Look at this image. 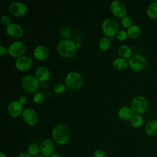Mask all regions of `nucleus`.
I'll list each match as a JSON object with an SVG mask.
<instances>
[{
  "label": "nucleus",
  "mask_w": 157,
  "mask_h": 157,
  "mask_svg": "<svg viewBox=\"0 0 157 157\" xmlns=\"http://www.w3.org/2000/svg\"><path fill=\"white\" fill-rule=\"evenodd\" d=\"M66 90V85L62 82L56 83L54 86V91L58 94H61Z\"/></svg>",
  "instance_id": "nucleus-27"
},
{
  "label": "nucleus",
  "mask_w": 157,
  "mask_h": 157,
  "mask_svg": "<svg viewBox=\"0 0 157 157\" xmlns=\"http://www.w3.org/2000/svg\"><path fill=\"white\" fill-rule=\"evenodd\" d=\"M57 51L61 56L71 58L75 55L77 52V47L73 41L64 39L58 44Z\"/></svg>",
  "instance_id": "nucleus-1"
},
{
  "label": "nucleus",
  "mask_w": 157,
  "mask_h": 157,
  "mask_svg": "<svg viewBox=\"0 0 157 157\" xmlns=\"http://www.w3.org/2000/svg\"><path fill=\"white\" fill-rule=\"evenodd\" d=\"M44 95L40 91L36 93L33 95V101L36 103H40L44 101Z\"/></svg>",
  "instance_id": "nucleus-29"
},
{
  "label": "nucleus",
  "mask_w": 157,
  "mask_h": 157,
  "mask_svg": "<svg viewBox=\"0 0 157 157\" xmlns=\"http://www.w3.org/2000/svg\"><path fill=\"white\" fill-rule=\"evenodd\" d=\"M146 134L149 136H155L157 134V120L151 119L148 121L145 126Z\"/></svg>",
  "instance_id": "nucleus-18"
},
{
  "label": "nucleus",
  "mask_w": 157,
  "mask_h": 157,
  "mask_svg": "<svg viewBox=\"0 0 157 157\" xmlns=\"http://www.w3.org/2000/svg\"><path fill=\"white\" fill-rule=\"evenodd\" d=\"M22 118L24 121L28 125H34L38 120L36 112L32 109H26L22 112Z\"/></svg>",
  "instance_id": "nucleus-12"
},
{
  "label": "nucleus",
  "mask_w": 157,
  "mask_h": 157,
  "mask_svg": "<svg viewBox=\"0 0 157 157\" xmlns=\"http://www.w3.org/2000/svg\"><path fill=\"white\" fill-rule=\"evenodd\" d=\"M116 36L118 40H124L127 38V36H128L127 31H126L124 29H120L117 33Z\"/></svg>",
  "instance_id": "nucleus-30"
},
{
  "label": "nucleus",
  "mask_w": 157,
  "mask_h": 157,
  "mask_svg": "<svg viewBox=\"0 0 157 157\" xmlns=\"http://www.w3.org/2000/svg\"><path fill=\"white\" fill-rule=\"evenodd\" d=\"M118 55L123 58H130L132 56V50L131 48L126 45H121L118 48Z\"/></svg>",
  "instance_id": "nucleus-20"
},
{
  "label": "nucleus",
  "mask_w": 157,
  "mask_h": 157,
  "mask_svg": "<svg viewBox=\"0 0 157 157\" xmlns=\"http://www.w3.org/2000/svg\"><path fill=\"white\" fill-rule=\"evenodd\" d=\"M18 102L20 103H21V104H25L26 102V96H20L19 98H18Z\"/></svg>",
  "instance_id": "nucleus-36"
},
{
  "label": "nucleus",
  "mask_w": 157,
  "mask_h": 157,
  "mask_svg": "<svg viewBox=\"0 0 157 157\" xmlns=\"http://www.w3.org/2000/svg\"><path fill=\"white\" fill-rule=\"evenodd\" d=\"M26 51L25 44L21 41H15L10 44L8 48L9 53L13 57L20 58Z\"/></svg>",
  "instance_id": "nucleus-8"
},
{
  "label": "nucleus",
  "mask_w": 157,
  "mask_h": 157,
  "mask_svg": "<svg viewBox=\"0 0 157 157\" xmlns=\"http://www.w3.org/2000/svg\"><path fill=\"white\" fill-rule=\"evenodd\" d=\"M52 137L58 144L64 145L70 139V132L64 125L57 124L52 130Z\"/></svg>",
  "instance_id": "nucleus-2"
},
{
  "label": "nucleus",
  "mask_w": 157,
  "mask_h": 157,
  "mask_svg": "<svg viewBox=\"0 0 157 157\" xmlns=\"http://www.w3.org/2000/svg\"><path fill=\"white\" fill-rule=\"evenodd\" d=\"M40 152V145L36 143L32 142L31 143L28 147V153H29L31 156H38L39 153Z\"/></svg>",
  "instance_id": "nucleus-25"
},
{
  "label": "nucleus",
  "mask_w": 157,
  "mask_h": 157,
  "mask_svg": "<svg viewBox=\"0 0 157 157\" xmlns=\"http://www.w3.org/2000/svg\"><path fill=\"white\" fill-rule=\"evenodd\" d=\"M119 117L124 120H128L131 118L133 115V110L131 108L128 106L121 107L118 112Z\"/></svg>",
  "instance_id": "nucleus-19"
},
{
  "label": "nucleus",
  "mask_w": 157,
  "mask_h": 157,
  "mask_svg": "<svg viewBox=\"0 0 157 157\" xmlns=\"http://www.w3.org/2000/svg\"><path fill=\"white\" fill-rule=\"evenodd\" d=\"M8 113L13 117H18L23 112V106L18 101H13L10 102L7 107Z\"/></svg>",
  "instance_id": "nucleus-15"
},
{
  "label": "nucleus",
  "mask_w": 157,
  "mask_h": 157,
  "mask_svg": "<svg viewBox=\"0 0 157 157\" xmlns=\"http://www.w3.org/2000/svg\"><path fill=\"white\" fill-rule=\"evenodd\" d=\"M17 157H32V156L29 153L21 152L18 155Z\"/></svg>",
  "instance_id": "nucleus-35"
},
{
  "label": "nucleus",
  "mask_w": 157,
  "mask_h": 157,
  "mask_svg": "<svg viewBox=\"0 0 157 157\" xmlns=\"http://www.w3.org/2000/svg\"><path fill=\"white\" fill-rule=\"evenodd\" d=\"M147 16L151 18H157V1H154L150 3L147 8Z\"/></svg>",
  "instance_id": "nucleus-22"
},
{
  "label": "nucleus",
  "mask_w": 157,
  "mask_h": 157,
  "mask_svg": "<svg viewBox=\"0 0 157 157\" xmlns=\"http://www.w3.org/2000/svg\"><path fill=\"white\" fill-rule=\"evenodd\" d=\"M36 77L39 81H46L50 77V71L45 66H39L36 70Z\"/></svg>",
  "instance_id": "nucleus-17"
},
{
  "label": "nucleus",
  "mask_w": 157,
  "mask_h": 157,
  "mask_svg": "<svg viewBox=\"0 0 157 157\" xmlns=\"http://www.w3.org/2000/svg\"><path fill=\"white\" fill-rule=\"evenodd\" d=\"M1 22L4 25H6L7 26L9 25L11 23L10 18L8 15H3L1 18Z\"/></svg>",
  "instance_id": "nucleus-31"
},
{
  "label": "nucleus",
  "mask_w": 157,
  "mask_h": 157,
  "mask_svg": "<svg viewBox=\"0 0 157 157\" xmlns=\"http://www.w3.org/2000/svg\"><path fill=\"white\" fill-rule=\"evenodd\" d=\"M61 34H64V37H69L71 36V31L68 28H63L61 31Z\"/></svg>",
  "instance_id": "nucleus-33"
},
{
  "label": "nucleus",
  "mask_w": 157,
  "mask_h": 157,
  "mask_svg": "<svg viewBox=\"0 0 157 157\" xmlns=\"http://www.w3.org/2000/svg\"><path fill=\"white\" fill-rule=\"evenodd\" d=\"M9 11L17 17H21L24 15L26 12V6L20 2H13L9 7Z\"/></svg>",
  "instance_id": "nucleus-13"
},
{
  "label": "nucleus",
  "mask_w": 157,
  "mask_h": 157,
  "mask_svg": "<svg viewBox=\"0 0 157 157\" xmlns=\"http://www.w3.org/2000/svg\"><path fill=\"white\" fill-rule=\"evenodd\" d=\"M7 52H8V49H7L6 47H5L3 45L0 46V55L1 56H4V55H6V53Z\"/></svg>",
  "instance_id": "nucleus-34"
},
{
  "label": "nucleus",
  "mask_w": 157,
  "mask_h": 157,
  "mask_svg": "<svg viewBox=\"0 0 157 157\" xmlns=\"http://www.w3.org/2000/svg\"><path fill=\"white\" fill-rule=\"evenodd\" d=\"M128 65L129 64L126 59L121 57L117 58L113 61V66L115 69L118 70L124 69L128 67Z\"/></svg>",
  "instance_id": "nucleus-23"
},
{
  "label": "nucleus",
  "mask_w": 157,
  "mask_h": 157,
  "mask_svg": "<svg viewBox=\"0 0 157 157\" xmlns=\"http://www.w3.org/2000/svg\"><path fill=\"white\" fill-rule=\"evenodd\" d=\"M35 157H46V156H45L44 155H38V156H36Z\"/></svg>",
  "instance_id": "nucleus-39"
},
{
  "label": "nucleus",
  "mask_w": 157,
  "mask_h": 157,
  "mask_svg": "<svg viewBox=\"0 0 157 157\" xmlns=\"http://www.w3.org/2000/svg\"><path fill=\"white\" fill-rule=\"evenodd\" d=\"M50 157H63L62 155H61L60 154L58 153H54L53 155H52Z\"/></svg>",
  "instance_id": "nucleus-37"
},
{
  "label": "nucleus",
  "mask_w": 157,
  "mask_h": 157,
  "mask_svg": "<svg viewBox=\"0 0 157 157\" xmlns=\"http://www.w3.org/2000/svg\"><path fill=\"white\" fill-rule=\"evenodd\" d=\"M142 33L141 28L137 25H132L127 29L128 36L132 39L139 37Z\"/></svg>",
  "instance_id": "nucleus-21"
},
{
  "label": "nucleus",
  "mask_w": 157,
  "mask_h": 157,
  "mask_svg": "<svg viewBox=\"0 0 157 157\" xmlns=\"http://www.w3.org/2000/svg\"><path fill=\"white\" fill-rule=\"evenodd\" d=\"M33 53L36 59L43 60L48 56L49 54V50L45 45H38L34 48Z\"/></svg>",
  "instance_id": "nucleus-16"
},
{
  "label": "nucleus",
  "mask_w": 157,
  "mask_h": 157,
  "mask_svg": "<svg viewBox=\"0 0 157 157\" xmlns=\"http://www.w3.org/2000/svg\"><path fill=\"white\" fill-rule=\"evenodd\" d=\"M0 157H7L6 153H3V152H1L0 153Z\"/></svg>",
  "instance_id": "nucleus-38"
},
{
  "label": "nucleus",
  "mask_w": 157,
  "mask_h": 157,
  "mask_svg": "<svg viewBox=\"0 0 157 157\" xmlns=\"http://www.w3.org/2000/svg\"><path fill=\"white\" fill-rule=\"evenodd\" d=\"M33 64V59L28 56H22L15 61V66L20 71L28 70Z\"/></svg>",
  "instance_id": "nucleus-10"
},
{
  "label": "nucleus",
  "mask_w": 157,
  "mask_h": 157,
  "mask_svg": "<svg viewBox=\"0 0 157 157\" xmlns=\"http://www.w3.org/2000/svg\"><path fill=\"white\" fill-rule=\"evenodd\" d=\"M67 86L71 89H78L83 85V78L77 72H70L67 74L65 78Z\"/></svg>",
  "instance_id": "nucleus-5"
},
{
  "label": "nucleus",
  "mask_w": 157,
  "mask_h": 157,
  "mask_svg": "<svg viewBox=\"0 0 157 157\" xmlns=\"http://www.w3.org/2000/svg\"></svg>",
  "instance_id": "nucleus-41"
},
{
  "label": "nucleus",
  "mask_w": 157,
  "mask_h": 157,
  "mask_svg": "<svg viewBox=\"0 0 157 157\" xmlns=\"http://www.w3.org/2000/svg\"><path fill=\"white\" fill-rule=\"evenodd\" d=\"M143 123H144V118L140 114H138V113L134 114L131 117V118L130 119L131 125L135 128H138L141 127Z\"/></svg>",
  "instance_id": "nucleus-24"
},
{
  "label": "nucleus",
  "mask_w": 157,
  "mask_h": 157,
  "mask_svg": "<svg viewBox=\"0 0 157 157\" xmlns=\"http://www.w3.org/2000/svg\"><path fill=\"white\" fill-rule=\"evenodd\" d=\"M131 108L136 113H143L148 108V101L144 96H137L132 99Z\"/></svg>",
  "instance_id": "nucleus-4"
},
{
  "label": "nucleus",
  "mask_w": 157,
  "mask_h": 157,
  "mask_svg": "<svg viewBox=\"0 0 157 157\" xmlns=\"http://www.w3.org/2000/svg\"><path fill=\"white\" fill-rule=\"evenodd\" d=\"M119 29V25L117 20L112 18H107L104 20L102 24L103 33L107 37H113L117 34Z\"/></svg>",
  "instance_id": "nucleus-3"
},
{
  "label": "nucleus",
  "mask_w": 157,
  "mask_h": 157,
  "mask_svg": "<svg viewBox=\"0 0 157 157\" xmlns=\"http://www.w3.org/2000/svg\"><path fill=\"white\" fill-rule=\"evenodd\" d=\"M94 157H106V155L105 152L101 150H97L94 151Z\"/></svg>",
  "instance_id": "nucleus-32"
},
{
  "label": "nucleus",
  "mask_w": 157,
  "mask_h": 157,
  "mask_svg": "<svg viewBox=\"0 0 157 157\" xmlns=\"http://www.w3.org/2000/svg\"><path fill=\"white\" fill-rule=\"evenodd\" d=\"M128 64L131 69L134 71H142L147 66V60L141 55H134L129 59Z\"/></svg>",
  "instance_id": "nucleus-6"
},
{
  "label": "nucleus",
  "mask_w": 157,
  "mask_h": 157,
  "mask_svg": "<svg viewBox=\"0 0 157 157\" xmlns=\"http://www.w3.org/2000/svg\"><path fill=\"white\" fill-rule=\"evenodd\" d=\"M110 44H111L110 39L109 38V37H107V36L102 37L99 41V46L100 48L102 50H107L110 47Z\"/></svg>",
  "instance_id": "nucleus-26"
},
{
  "label": "nucleus",
  "mask_w": 157,
  "mask_h": 157,
  "mask_svg": "<svg viewBox=\"0 0 157 157\" xmlns=\"http://www.w3.org/2000/svg\"><path fill=\"white\" fill-rule=\"evenodd\" d=\"M40 153L42 155L47 157L51 156L54 154L55 145L53 141L51 139H45L40 145Z\"/></svg>",
  "instance_id": "nucleus-11"
},
{
  "label": "nucleus",
  "mask_w": 157,
  "mask_h": 157,
  "mask_svg": "<svg viewBox=\"0 0 157 157\" xmlns=\"http://www.w3.org/2000/svg\"><path fill=\"white\" fill-rule=\"evenodd\" d=\"M121 25L126 28H129L132 25V20L129 16L125 15L121 18Z\"/></svg>",
  "instance_id": "nucleus-28"
},
{
  "label": "nucleus",
  "mask_w": 157,
  "mask_h": 157,
  "mask_svg": "<svg viewBox=\"0 0 157 157\" xmlns=\"http://www.w3.org/2000/svg\"><path fill=\"white\" fill-rule=\"evenodd\" d=\"M7 33L12 37L19 38L23 36V30L22 28L16 23H11L6 28Z\"/></svg>",
  "instance_id": "nucleus-14"
},
{
  "label": "nucleus",
  "mask_w": 157,
  "mask_h": 157,
  "mask_svg": "<svg viewBox=\"0 0 157 157\" xmlns=\"http://www.w3.org/2000/svg\"><path fill=\"white\" fill-rule=\"evenodd\" d=\"M21 85L23 90L28 93H34L36 91L39 86L37 78L31 75H27L23 77Z\"/></svg>",
  "instance_id": "nucleus-7"
},
{
  "label": "nucleus",
  "mask_w": 157,
  "mask_h": 157,
  "mask_svg": "<svg viewBox=\"0 0 157 157\" xmlns=\"http://www.w3.org/2000/svg\"><path fill=\"white\" fill-rule=\"evenodd\" d=\"M110 10L115 16L121 18L125 16L127 12V9L124 4L118 0L113 1L111 2Z\"/></svg>",
  "instance_id": "nucleus-9"
},
{
  "label": "nucleus",
  "mask_w": 157,
  "mask_h": 157,
  "mask_svg": "<svg viewBox=\"0 0 157 157\" xmlns=\"http://www.w3.org/2000/svg\"><path fill=\"white\" fill-rule=\"evenodd\" d=\"M156 120H157V113H156Z\"/></svg>",
  "instance_id": "nucleus-40"
}]
</instances>
